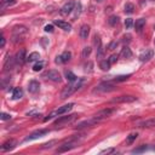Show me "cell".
Returning a JSON list of instances; mask_svg holds the SVG:
<instances>
[{
	"mask_svg": "<svg viewBox=\"0 0 155 155\" xmlns=\"http://www.w3.org/2000/svg\"><path fill=\"white\" fill-rule=\"evenodd\" d=\"M81 84H83V80H75V81H73V83H70L69 85L67 86H64L63 90H62V92H61V98L62 100H66L67 97L72 96L73 93H74L78 88H80Z\"/></svg>",
	"mask_w": 155,
	"mask_h": 155,
	"instance_id": "1",
	"label": "cell"
},
{
	"mask_svg": "<svg viewBox=\"0 0 155 155\" xmlns=\"http://www.w3.org/2000/svg\"><path fill=\"white\" fill-rule=\"evenodd\" d=\"M73 107H74V103H68V104H66V105H63V107H60L58 109H56L55 112H52V113L48 114V115L44 119V121H48V120L53 119V118L57 116V115H62V114H66V113H68Z\"/></svg>",
	"mask_w": 155,
	"mask_h": 155,
	"instance_id": "2",
	"label": "cell"
},
{
	"mask_svg": "<svg viewBox=\"0 0 155 155\" xmlns=\"http://www.w3.org/2000/svg\"><path fill=\"white\" fill-rule=\"evenodd\" d=\"M79 144V140H75V138H72V140L67 141L66 143H63L62 145H60V148L57 149L56 151L57 153H64V151H68V150H72L76 148Z\"/></svg>",
	"mask_w": 155,
	"mask_h": 155,
	"instance_id": "3",
	"label": "cell"
},
{
	"mask_svg": "<svg viewBox=\"0 0 155 155\" xmlns=\"http://www.w3.org/2000/svg\"><path fill=\"white\" fill-rule=\"evenodd\" d=\"M75 119H76V114H70L68 116H61L55 121V126H64V125L72 124Z\"/></svg>",
	"mask_w": 155,
	"mask_h": 155,
	"instance_id": "4",
	"label": "cell"
},
{
	"mask_svg": "<svg viewBox=\"0 0 155 155\" xmlns=\"http://www.w3.org/2000/svg\"><path fill=\"white\" fill-rule=\"evenodd\" d=\"M12 33H13V41L16 43V41H17V39H22L24 35H26L27 33H28V29L26 28V27H23V26H17V27H15L13 28V32H12Z\"/></svg>",
	"mask_w": 155,
	"mask_h": 155,
	"instance_id": "5",
	"label": "cell"
},
{
	"mask_svg": "<svg viewBox=\"0 0 155 155\" xmlns=\"http://www.w3.org/2000/svg\"><path fill=\"white\" fill-rule=\"evenodd\" d=\"M114 90H115V85L107 81V83H102L97 86L95 88V92H112Z\"/></svg>",
	"mask_w": 155,
	"mask_h": 155,
	"instance_id": "6",
	"label": "cell"
},
{
	"mask_svg": "<svg viewBox=\"0 0 155 155\" xmlns=\"http://www.w3.org/2000/svg\"><path fill=\"white\" fill-rule=\"evenodd\" d=\"M135 101H137V97L131 96V95L119 96V97H116V98L112 100L113 103H131V102H135Z\"/></svg>",
	"mask_w": 155,
	"mask_h": 155,
	"instance_id": "7",
	"label": "cell"
},
{
	"mask_svg": "<svg viewBox=\"0 0 155 155\" xmlns=\"http://www.w3.org/2000/svg\"><path fill=\"white\" fill-rule=\"evenodd\" d=\"M48 131L47 130H36V131L34 132H32L28 137H26V140H24V142H29V141H34V140H38V138L40 137H43L45 135H47Z\"/></svg>",
	"mask_w": 155,
	"mask_h": 155,
	"instance_id": "8",
	"label": "cell"
},
{
	"mask_svg": "<svg viewBox=\"0 0 155 155\" xmlns=\"http://www.w3.org/2000/svg\"><path fill=\"white\" fill-rule=\"evenodd\" d=\"M45 78L48 79V80H51V81H53V83H61V80H62L61 74L57 70H53V69L46 72L45 73Z\"/></svg>",
	"mask_w": 155,
	"mask_h": 155,
	"instance_id": "9",
	"label": "cell"
},
{
	"mask_svg": "<svg viewBox=\"0 0 155 155\" xmlns=\"http://www.w3.org/2000/svg\"><path fill=\"white\" fill-rule=\"evenodd\" d=\"M101 120L98 119H96V118H92V119H88V120H84V121H81L79 122V124L76 125L78 128H84V127H91V126H95L96 124H98Z\"/></svg>",
	"mask_w": 155,
	"mask_h": 155,
	"instance_id": "10",
	"label": "cell"
},
{
	"mask_svg": "<svg viewBox=\"0 0 155 155\" xmlns=\"http://www.w3.org/2000/svg\"><path fill=\"white\" fill-rule=\"evenodd\" d=\"M113 113H114V109L107 108V109H103V110H100L98 113H96L95 115H93V118L98 119V120H102V119H105V118L110 116V115H112Z\"/></svg>",
	"mask_w": 155,
	"mask_h": 155,
	"instance_id": "11",
	"label": "cell"
},
{
	"mask_svg": "<svg viewBox=\"0 0 155 155\" xmlns=\"http://www.w3.org/2000/svg\"><path fill=\"white\" fill-rule=\"evenodd\" d=\"M153 56H154V51L151 48H145V50L140 55V61L141 62H148L149 60L153 58Z\"/></svg>",
	"mask_w": 155,
	"mask_h": 155,
	"instance_id": "12",
	"label": "cell"
},
{
	"mask_svg": "<svg viewBox=\"0 0 155 155\" xmlns=\"http://www.w3.org/2000/svg\"><path fill=\"white\" fill-rule=\"evenodd\" d=\"M27 57H26V50L24 48H21V50L16 53V57H15V61L17 64H20V66H23L24 62H26Z\"/></svg>",
	"mask_w": 155,
	"mask_h": 155,
	"instance_id": "13",
	"label": "cell"
},
{
	"mask_svg": "<svg viewBox=\"0 0 155 155\" xmlns=\"http://www.w3.org/2000/svg\"><path fill=\"white\" fill-rule=\"evenodd\" d=\"M74 6H75V3H74V1H68V3H66V4H64V5L62 6L61 13H62L63 16L69 15L73 10H74Z\"/></svg>",
	"mask_w": 155,
	"mask_h": 155,
	"instance_id": "14",
	"label": "cell"
},
{
	"mask_svg": "<svg viewBox=\"0 0 155 155\" xmlns=\"http://www.w3.org/2000/svg\"><path fill=\"white\" fill-rule=\"evenodd\" d=\"M16 144H17V142H16L15 140H9V141H6L3 147H1V151H9V150H12Z\"/></svg>",
	"mask_w": 155,
	"mask_h": 155,
	"instance_id": "15",
	"label": "cell"
},
{
	"mask_svg": "<svg viewBox=\"0 0 155 155\" xmlns=\"http://www.w3.org/2000/svg\"><path fill=\"white\" fill-rule=\"evenodd\" d=\"M55 24H56V26H58L61 29L66 30V32H70L72 30V24L68 23V22H64V21H61V20H56Z\"/></svg>",
	"mask_w": 155,
	"mask_h": 155,
	"instance_id": "16",
	"label": "cell"
},
{
	"mask_svg": "<svg viewBox=\"0 0 155 155\" xmlns=\"http://www.w3.org/2000/svg\"><path fill=\"white\" fill-rule=\"evenodd\" d=\"M39 88H40V84L36 80H32L29 83V85H28V91L30 93H36L39 91Z\"/></svg>",
	"mask_w": 155,
	"mask_h": 155,
	"instance_id": "17",
	"label": "cell"
},
{
	"mask_svg": "<svg viewBox=\"0 0 155 155\" xmlns=\"http://www.w3.org/2000/svg\"><path fill=\"white\" fill-rule=\"evenodd\" d=\"M80 38L81 39H87V36H88V34H90V27L87 26V24H84L83 27L80 28Z\"/></svg>",
	"mask_w": 155,
	"mask_h": 155,
	"instance_id": "18",
	"label": "cell"
},
{
	"mask_svg": "<svg viewBox=\"0 0 155 155\" xmlns=\"http://www.w3.org/2000/svg\"><path fill=\"white\" fill-rule=\"evenodd\" d=\"M23 97V91H22V88L20 87H16L13 90V93H12V100H21Z\"/></svg>",
	"mask_w": 155,
	"mask_h": 155,
	"instance_id": "19",
	"label": "cell"
},
{
	"mask_svg": "<svg viewBox=\"0 0 155 155\" xmlns=\"http://www.w3.org/2000/svg\"><path fill=\"white\" fill-rule=\"evenodd\" d=\"M121 57H122V58H131V57H132V51L130 50L128 46H125L124 48H122Z\"/></svg>",
	"mask_w": 155,
	"mask_h": 155,
	"instance_id": "20",
	"label": "cell"
},
{
	"mask_svg": "<svg viewBox=\"0 0 155 155\" xmlns=\"http://www.w3.org/2000/svg\"><path fill=\"white\" fill-rule=\"evenodd\" d=\"M145 26V20L144 18H140V20H137L136 23H135V28L137 32H141L143 29V27Z\"/></svg>",
	"mask_w": 155,
	"mask_h": 155,
	"instance_id": "21",
	"label": "cell"
},
{
	"mask_svg": "<svg viewBox=\"0 0 155 155\" xmlns=\"http://www.w3.org/2000/svg\"><path fill=\"white\" fill-rule=\"evenodd\" d=\"M15 58H11V57H9V58H6V62H5V64H4V69L5 70H9V69H11L12 67H13V64H15Z\"/></svg>",
	"mask_w": 155,
	"mask_h": 155,
	"instance_id": "22",
	"label": "cell"
},
{
	"mask_svg": "<svg viewBox=\"0 0 155 155\" xmlns=\"http://www.w3.org/2000/svg\"><path fill=\"white\" fill-rule=\"evenodd\" d=\"M40 60V55L38 52H32L28 57H27V61L30 63V62H35V61H39Z\"/></svg>",
	"mask_w": 155,
	"mask_h": 155,
	"instance_id": "23",
	"label": "cell"
},
{
	"mask_svg": "<svg viewBox=\"0 0 155 155\" xmlns=\"http://www.w3.org/2000/svg\"><path fill=\"white\" fill-rule=\"evenodd\" d=\"M124 11L126 13H132L135 11V5L131 4V3H126L125 6H124Z\"/></svg>",
	"mask_w": 155,
	"mask_h": 155,
	"instance_id": "24",
	"label": "cell"
},
{
	"mask_svg": "<svg viewBox=\"0 0 155 155\" xmlns=\"http://www.w3.org/2000/svg\"><path fill=\"white\" fill-rule=\"evenodd\" d=\"M100 67L102 70H109L110 69V63L108 60H104V61H101L100 62Z\"/></svg>",
	"mask_w": 155,
	"mask_h": 155,
	"instance_id": "25",
	"label": "cell"
},
{
	"mask_svg": "<svg viewBox=\"0 0 155 155\" xmlns=\"http://www.w3.org/2000/svg\"><path fill=\"white\" fill-rule=\"evenodd\" d=\"M61 57H62L63 63H67V62H69L70 58H72V53H70L69 51H64V52L61 55Z\"/></svg>",
	"mask_w": 155,
	"mask_h": 155,
	"instance_id": "26",
	"label": "cell"
},
{
	"mask_svg": "<svg viewBox=\"0 0 155 155\" xmlns=\"http://www.w3.org/2000/svg\"><path fill=\"white\" fill-rule=\"evenodd\" d=\"M130 76H131V74H127V75H119V76H115L113 79L114 83H121V81H126Z\"/></svg>",
	"mask_w": 155,
	"mask_h": 155,
	"instance_id": "27",
	"label": "cell"
},
{
	"mask_svg": "<svg viewBox=\"0 0 155 155\" xmlns=\"http://www.w3.org/2000/svg\"><path fill=\"white\" fill-rule=\"evenodd\" d=\"M66 78L70 81V83H73V81H75V80H78V78H76V75L74 74L73 72H70V70H67L66 72Z\"/></svg>",
	"mask_w": 155,
	"mask_h": 155,
	"instance_id": "28",
	"label": "cell"
},
{
	"mask_svg": "<svg viewBox=\"0 0 155 155\" xmlns=\"http://www.w3.org/2000/svg\"><path fill=\"white\" fill-rule=\"evenodd\" d=\"M143 127H155V119H149L144 122H142Z\"/></svg>",
	"mask_w": 155,
	"mask_h": 155,
	"instance_id": "29",
	"label": "cell"
},
{
	"mask_svg": "<svg viewBox=\"0 0 155 155\" xmlns=\"http://www.w3.org/2000/svg\"><path fill=\"white\" fill-rule=\"evenodd\" d=\"M119 17H118V16H110V17H109V20H108V23L110 24V26H116V24L119 23Z\"/></svg>",
	"mask_w": 155,
	"mask_h": 155,
	"instance_id": "30",
	"label": "cell"
},
{
	"mask_svg": "<svg viewBox=\"0 0 155 155\" xmlns=\"http://www.w3.org/2000/svg\"><path fill=\"white\" fill-rule=\"evenodd\" d=\"M137 137H138L137 133H131V135H128L127 138H126V143H127V144H132L133 141L137 140Z\"/></svg>",
	"mask_w": 155,
	"mask_h": 155,
	"instance_id": "31",
	"label": "cell"
},
{
	"mask_svg": "<svg viewBox=\"0 0 155 155\" xmlns=\"http://www.w3.org/2000/svg\"><path fill=\"white\" fill-rule=\"evenodd\" d=\"M91 51H92L91 47H90V46H85L83 48V57H84V58H87V57L90 56V53H91Z\"/></svg>",
	"mask_w": 155,
	"mask_h": 155,
	"instance_id": "32",
	"label": "cell"
},
{
	"mask_svg": "<svg viewBox=\"0 0 155 155\" xmlns=\"http://www.w3.org/2000/svg\"><path fill=\"white\" fill-rule=\"evenodd\" d=\"M44 62L43 61H40V62H38V63H35L34 64V67H33V70L34 72H40V70H41L43 68H44Z\"/></svg>",
	"mask_w": 155,
	"mask_h": 155,
	"instance_id": "33",
	"label": "cell"
},
{
	"mask_svg": "<svg viewBox=\"0 0 155 155\" xmlns=\"http://www.w3.org/2000/svg\"><path fill=\"white\" fill-rule=\"evenodd\" d=\"M95 46L97 47V50H98V48H101L102 47V43H101V38L100 36H95Z\"/></svg>",
	"mask_w": 155,
	"mask_h": 155,
	"instance_id": "34",
	"label": "cell"
},
{
	"mask_svg": "<svg viewBox=\"0 0 155 155\" xmlns=\"http://www.w3.org/2000/svg\"><path fill=\"white\" fill-rule=\"evenodd\" d=\"M118 58H119L118 55H112V56L109 57V58H108V61H109V63H110V64H114V63H116Z\"/></svg>",
	"mask_w": 155,
	"mask_h": 155,
	"instance_id": "35",
	"label": "cell"
},
{
	"mask_svg": "<svg viewBox=\"0 0 155 155\" xmlns=\"http://www.w3.org/2000/svg\"><path fill=\"white\" fill-rule=\"evenodd\" d=\"M132 24H133L132 18H126V20H125V27H126V29L131 28V27H132Z\"/></svg>",
	"mask_w": 155,
	"mask_h": 155,
	"instance_id": "36",
	"label": "cell"
},
{
	"mask_svg": "<svg viewBox=\"0 0 155 155\" xmlns=\"http://www.w3.org/2000/svg\"><path fill=\"white\" fill-rule=\"evenodd\" d=\"M0 119H1V120H10L11 119V115H10V114H7V113H1Z\"/></svg>",
	"mask_w": 155,
	"mask_h": 155,
	"instance_id": "37",
	"label": "cell"
},
{
	"mask_svg": "<svg viewBox=\"0 0 155 155\" xmlns=\"http://www.w3.org/2000/svg\"><path fill=\"white\" fill-rule=\"evenodd\" d=\"M45 32H46V33H52V32H53V26H52V24H47V26H45Z\"/></svg>",
	"mask_w": 155,
	"mask_h": 155,
	"instance_id": "38",
	"label": "cell"
},
{
	"mask_svg": "<svg viewBox=\"0 0 155 155\" xmlns=\"http://www.w3.org/2000/svg\"><path fill=\"white\" fill-rule=\"evenodd\" d=\"M144 150H147V147H145V145H142L141 148H137V149L132 150V153H142V151H144Z\"/></svg>",
	"mask_w": 155,
	"mask_h": 155,
	"instance_id": "39",
	"label": "cell"
},
{
	"mask_svg": "<svg viewBox=\"0 0 155 155\" xmlns=\"http://www.w3.org/2000/svg\"><path fill=\"white\" fill-rule=\"evenodd\" d=\"M116 46H118V43H116V41H113V43H110V44H109L108 50H114V48H115Z\"/></svg>",
	"mask_w": 155,
	"mask_h": 155,
	"instance_id": "40",
	"label": "cell"
},
{
	"mask_svg": "<svg viewBox=\"0 0 155 155\" xmlns=\"http://www.w3.org/2000/svg\"><path fill=\"white\" fill-rule=\"evenodd\" d=\"M55 143H56V141H51V142H48V143L44 144V148H51L52 144H55Z\"/></svg>",
	"mask_w": 155,
	"mask_h": 155,
	"instance_id": "41",
	"label": "cell"
},
{
	"mask_svg": "<svg viewBox=\"0 0 155 155\" xmlns=\"http://www.w3.org/2000/svg\"><path fill=\"white\" fill-rule=\"evenodd\" d=\"M114 150H115L114 148H110V149H105V150H102V151H101V154H109V153H113Z\"/></svg>",
	"mask_w": 155,
	"mask_h": 155,
	"instance_id": "42",
	"label": "cell"
},
{
	"mask_svg": "<svg viewBox=\"0 0 155 155\" xmlns=\"http://www.w3.org/2000/svg\"><path fill=\"white\" fill-rule=\"evenodd\" d=\"M1 1H3V4H5V5H11V4L15 3V0H1Z\"/></svg>",
	"mask_w": 155,
	"mask_h": 155,
	"instance_id": "43",
	"label": "cell"
},
{
	"mask_svg": "<svg viewBox=\"0 0 155 155\" xmlns=\"http://www.w3.org/2000/svg\"><path fill=\"white\" fill-rule=\"evenodd\" d=\"M55 62H56L57 64H61V63H63V61H62V57H61V56H57Z\"/></svg>",
	"mask_w": 155,
	"mask_h": 155,
	"instance_id": "44",
	"label": "cell"
},
{
	"mask_svg": "<svg viewBox=\"0 0 155 155\" xmlns=\"http://www.w3.org/2000/svg\"><path fill=\"white\" fill-rule=\"evenodd\" d=\"M5 46V38L1 36V43H0V47H4Z\"/></svg>",
	"mask_w": 155,
	"mask_h": 155,
	"instance_id": "45",
	"label": "cell"
},
{
	"mask_svg": "<svg viewBox=\"0 0 155 155\" xmlns=\"http://www.w3.org/2000/svg\"><path fill=\"white\" fill-rule=\"evenodd\" d=\"M97 1H100V3H101V1H103V0H97Z\"/></svg>",
	"mask_w": 155,
	"mask_h": 155,
	"instance_id": "46",
	"label": "cell"
},
{
	"mask_svg": "<svg viewBox=\"0 0 155 155\" xmlns=\"http://www.w3.org/2000/svg\"><path fill=\"white\" fill-rule=\"evenodd\" d=\"M154 44H155V40H154Z\"/></svg>",
	"mask_w": 155,
	"mask_h": 155,
	"instance_id": "47",
	"label": "cell"
}]
</instances>
